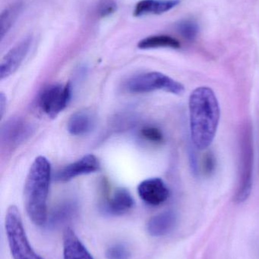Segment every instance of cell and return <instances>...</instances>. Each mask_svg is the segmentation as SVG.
<instances>
[{
    "label": "cell",
    "instance_id": "obj_1",
    "mask_svg": "<svg viewBox=\"0 0 259 259\" xmlns=\"http://www.w3.org/2000/svg\"><path fill=\"white\" fill-rule=\"evenodd\" d=\"M190 133L199 150L211 146L220 121V109L214 91L208 87L196 88L190 96Z\"/></svg>",
    "mask_w": 259,
    "mask_h": 259
},
{
    "label": "cell",
    "instance_id": "obj_2",
    "mask_svg": "<svg viewBox=\"0 0 259 259\" xmlns=\"http://www.w3.org/2000/svg\"><path fill=\"white\" fill-rule=\"evenodd\" d=\"M51 164L44 156H38L30 166L24 189V205L29 219L43 226L48 219L47 198L51 181Z\"/></svg>",
    "mask_w": 259,
    "mask_h": 259
},
{
    "label": "cell",
    "instance_id": "obj_3",
    "mask_svg": "<svg viewBox=\"0 0 259 259\" xmlns=\"http://www.w3.org/2000/svg\"><path fill=\"white\" fill-rule=\"evenodd\" d=\"M253 134L250 123H246L242 128L240 140V177L235 195L237 203H243L249 199L253 183Z\"/></svg>",
    "mask_w": 259,
    "mask_h": 259
},
{
    "label": "cell",
    "instance_id": "obj_4",
    "mask_svg": "<svg viewBox=\"0 0 259 259\" xmlns=\"http://www.w3.org/2000/svg\"><path fill=\"white\" fill-rule=\"evenodd\" d=\"M5 227L9 249L14 259H44L30 246L19 210L15 205H10L8 208Z\"/></svg>",
    "mask_w": 259,
    "mask_h": 259
},
{
    "label": "cell",
    "instance_id": "obj_5",
    "mask_svg": "<svg viewBox=\"0 0 259 259\" xmlns=\"http://www.w3.org/2000/svg\"><path fill=\"white\" fill-rule=\"evenodd\" d=\"M126 88L133 94H145L155 91H163L175 95L185 92V87L169 76L158 72L145 73L132 77L126 83Z\"/></svg>",
    "mask_w": 259,
    "mask_h": 259
},
{
    "label": "cell",
    "instance_id": "obj_6",
    "mask_svg": "<svg viewBox=\"0 0 259 259\" xmlns=\"http://www.w3.org/2000/svg\"><path fill=\"white\" fill-rule=\"evenodd\" d=\"M71 97V83L50 85L39 94L38 107L47 116L54 118L65 109Z\"/></svg>",
    "mask_w": 259,
    "mask_h": 259
},
{
    "label": "cell",
    "instance_id": "obj_7",
    "mask_svg": "<svg viewBox=\"0 0 259 259\" xmlns=\"http://www.w3.org/2000/svg\"><path fill=\"white\" fill-rule=\"evenodd\" d=\"M34 132L30 121L21 117H12L2 125L1 141L9 147H17L28 140Z\"/></svg>",
    "mask_w": 259,
    "mask_h": 259
},
{
    "label": "cell",
    "instance_id": "obj_8",
    "mask_svg": "<svg viewBox=\"0 0 259 259\" xmlns=\"http://www.w3.org/2000/svg\"><path fill=\"white\" fill-rule=\"evenodd\" d=\"M100 168L98 158L92 154H88L58 170L55 180L58 182H67L76 177L98 171Z\"/></svg>",
    "mask_w": 259,
    "mask_h": 259
},
{
    "label": "cell",
    "instance_id": "obj_9",
    "mask_svg": "<svg viewBox=\"0 0 259 259\" xmlns=\"http://www.w3.org/2000/svg\"><path fill=\"white\" fill-rule=\"evenodd\" d=\"M138 196L147 205L158 206L164 203L170 196V190L161 178L144 180L138 187Z\"/></svg>",
    "mask_w": 259,
    "mask_h": 259
},
{
    "label": "cell",
    "instance_id": "obj_10",
    "mask_svg": "<svg viewBox=\"0 0 259 259\" xmlns=\"http://www.w3.org/2000/svg\"><path fill=\"white\" fill-rule=\"evenodd\" d=\"M31 44L32 37L28 36L8 52L0 64V77L2 80L13 74L19 68L27 56Z\"/></svg>",
    "mask_w": 259,
    "mask_h": 259
},
{
    "label": "cell",
    "instance_id": "obj_11",
    "mask_svg": "<svg viewBox=\"0 0 259 259\" xmlns=\"http://www.w3.org/2000/svg\"><path fill=\"white\" fill-rule=\"evenodd\" d=\"M134 202L129 190L120 187L114 190L112 196L103 202V211L110 215H123L129 212L133 208Z\"/></svg>",
    "mask_w": 259,
    "mask_h": 259
},
{
    "label": "cell",
    "instance_id": "obj_12",
    "mask_svg": "<svg viewBox=\"0 0 259 259\" xmlns=\"http://www.w3.org/2000/svg\"><path fill=\"white\" fill-rule=\"evenodd\" d=\"M64 259H94L71 228H67L63 234Z\"/></svg>",
    "mask_w": 259,
    "mask_h": 259
},
{
    "label": "cell",
    "instance_id": "obj_13",
    "mask_svg": "<svg viewBox=\"0 0 259 259\" xmlns=\"http://www.w3.org/2000/svg\"><path fill=\"white\" fill-rule=\"evenodd\" d=\"M180 0H141L137 3L133 11L135 17L149 15H161L173 9Z\"/></svg>",
    "mask_w": 259,
    "mask_h": 259
},
{
    "label": "cell",
    "instance_id": "obj_14",
    "mask_svg": "<svg viewBox=\"0 0 259 259\" xmlns=\"http://www.w3.org/2000/svg\"><path fill=\"white\" fill-rule=\"evenodd\" d=\"M176 216L172 211H163L152 217L147 224V231L152 237L167 235L174 228Z\"/></svg>",
    "mask_w": 259,
    "mask_h": 259
},
{
    "label": "cell",
    "instance_id": "obj_15",
    "mask_svg": "<svg viewBox=\"0 0 259 259\" xmlns=\"http://www.w3.org/2000/svg\"><path fill=\"white\" fill-rule=\"evenodd\" d=\"M95 117L88 111H79L71 115L67 124L68 132L74 136H82L91 132L95 126Z\"/></svg>",
    "mask_w": 259,
    "mask_h": 259
},
{
    "label": "cell",
    "instance_id": "obj_16",
    "mask_svg": "<svg viewBox=\"0 0 259 259\" xmlns=\"http://www.w3.org/2000/svg\"><path fill=\"white\" fill-rule=\"evenodd\" d=\"M77 211L78 205L75 201H64L53 208L47 222L52 227L60 226L71 220L77 214Z\"/></svg>",
    "mask_w": 259,
    "mask_h": 259
},
{
    "label": "cell",
    "instance_id": "obj_17",
    "mask_svg": "<svg viewBox=\"0 0 259 259\" xmlns=\"http://www.w3.org/2000/svg\"><path fill=\"white\" fill-rule=\"evenodd\" d=\"M141 50H152L157 48H180V42L169 35H154L141 39L138 44Z\"/></svg>",
    "mask_w": 259,
    "mask_h": 259
},
{
    "label": "cell",
    "instance_id": "obj_18",
    "mask_svg": "<svg viewBox=\"0 0 259 259\" xmlns=\"http://www.w3.org/2000/svg\"><path fill=\"white\" fill-rule=\"evenodd\" d=\"M21 9V4L18 3L3 11L1 15V22H0V24H1L0 35H1L2 39H3L8 31L10 30L12 24L16 20Z\"/></svg>",
    "mask_w": 259,
    "mask_h": 259
},
{
    "label": "cell",
    "instance_id": "obj_19",
    "mask_svg": "<svg viewBox=\"0 0 259 259\" xmlns=\"http://www.w3.org/2000/svg\"><path fill=\"white\" fill-rule=\"evenodd\" d=\"M177 30L185 39L193 40L197 36L199 26L193 21L185 20L177 24Z\"/></svg>",
    "mask_w": 259,
    "mask_h": 259
},
{
    "label": "cell",
    "instance_id": "obj_20",
    "mask_svg": "<svg viewBox=\"0 0 259 259\" xmlns=\"http://www.w3.org/2000/svg\"><path fill=\"white\" fill-rule=\"evenodd\" d=\"M140 135L143 140L153 143H161L164 141L162 131L155 126H144L140 131Z\"/></svg>",
    "mask_w": 259,
    "mask_h": 259
},
{
    "label": "cell",
    "instance_id": "obj_21",
    "mask_svg": "<svg viewBox=\"0 0 259 259\" xmlns=\"http://www.w3.org/2000/svg\"><path fill=\"white\" fill-rule=\"evenodd\" d=\"M106 259H129L131 252L126 246L117 243L109 246L106 251Z\"/></svg>",
    "mask_w": 259,
    "mask_h": 259
},
{
    "label": "cell",
    "instance_id": "obj_22",
    "mask_svg": "<svg viewBox=\"0 0 259 259\" xmlns=\"http://www.w3.org/2000/svg\"><path fill=\"white\" fill-rule=\"evenodd\" d=\"M117 3L114 0H103L99 6V15L101 18L109 16L117 11Z\"/></svg>",
    "mask_w": 259,
    "mask_h": 259
},
{
    "label": "cell",
    "instance_id": "obj_23",
    "mask_svg": "<svg viewBox=\"0 0 259 259\" xmlns=\"http://www.w3.org/2000/svg\"><path fill=\"white\" fill-rule=\"evenodd\" d=\"M215 157H214L212 152H208L203 158L204 173L206 175H211L215 170Z\"/></svg>",
    "mask_w": 259,
    "mask_h": 259
},
{
    "label": "cell",
    "instance_id": "obj_24",
    "mask_svg": "<svg viewBox=\"0 0 259 259\" xmlns=\"http://www.w3.org/2000/svg\"><path fill=\"white\" fill-rule=\"evenodd\" d=\"M6 106V97L3 93H1V94H0V114H1V117H3V113H4Z\"/></svg>",
    "mask_w": 259,
    "mask_h": 259
}]
</instances>
